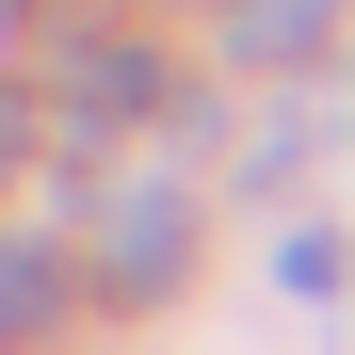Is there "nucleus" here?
I'll list each match as a JSON object with an SVG mask.
<instances>
[{
  "label": "nucleus",
  "instance_id": "f257e3e1",
  "mask_svg": "<svg viewBox=\"0 0 355 355\" xmlns=\"http://www.w3.org/2000/svg\"><path fill=\"white\" fill-rule=\"evenodd\" d=\"M178 243H194V226H178V194H162V178H130V194L97 210V259H113V291H162V275H178Z\"/></svg>",
  "mask_w": 355,
  "mask_h": 355
},
{
  "label": "nucleus",
  "instance_id": "f03ea898",
  "mask_svg": "<svg viewBox=\"0 0 355 355\" xmlns=\"http://www.w3.org/2000/svg\"><path fill=\"white\" fill-rule=\"evenodd\" d=\"M339 0H226V49H259V65H323Z\"/></svg>",
  "mask_w": 355,
  "mask_h": 355
},
{
  "label": "nucleus",
  "instance_id": "7ed1b4c3",
  "mask_svg": "<svg viewBox=\"0 0 355 355\" xmlns=\"http://www.w3.org/2000/svg\"><path fill=\"white\" fill-rule=\"evenodd\" d=\"M65 323V259L49 243H0V339H49Z\"/></svg>",
  "mask_w": 355,
  "mask_h": 355
},
{
  "label": "nucleus",
  "instance_id": "20e7f679",
  "mask_svg": "<svg viewBox=\"0 0 355 355\" xmlns=\"http://www.w3.org/2000/svg\"><path fill=\"white\" fill-rule=\"evenodd\" d=\"M162 81H146V49H81L65 65V113H146Z\"/></svg>",
  "mask_w": 355,
  "mask_h": 355
},
{
  "label": "nucleus",
  "instance_id": "39448f33",
  "mask_svg": "<svg viewBox=\"0 0 355 355\" xmlns=\"http://www.w3.org/2000/svg\"><path fill=\"white\" fill-rule=\"evenodd\" d=\"M17 162H33V113H17V97H0V178H17Z\"/></svg>",
  "mask_w": 355,
  "mask_h": 355
}]
</instances>
